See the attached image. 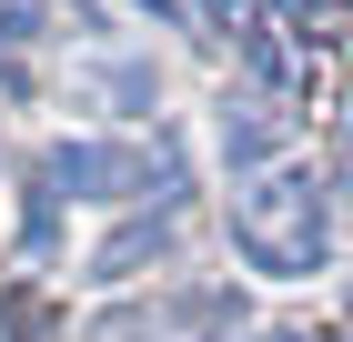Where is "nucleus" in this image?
<instances>
[{
    "label": "nucleus",
    "mask_w": 353,
    "mask_h": 342,
    "mask_svg": "<svg viewBox=\"0 0 353 342\" xmlns=\"http://www.w3.org/2000/svg\"><path fill=\"white\" fill-rule=\"evenodd\" d=\"M232 252H243L252 272L303 282V272L323 262V182H313L303 161H283V171L243 182V191H232Z\"/></svg>",
    "instance_id": "obj_1"
},
{
    "label": "nucleus",
    "mask_w": 353,
    "mask_h": 342,
    "mask_svg": "<svg viewBox=\"0 0 353 342\" xmlns=\"http://www.w3.org/2000/svg\"><path fill=\"white\" fill-rule=\"evenodd\" d=\"M41 182L71 191V202H132V191L172 202V191H182V161H172V141H152V151H111V141H51Z\"/></svg>",
    "instance_id": "obj_2"
},
{
    "label": "nucleus",
    "mask_w": 353,
    "mask_h": 342,
    "mask_svg": "<svg viewBox=\"0 0 353 342\" xmlns=\"http://www.w3.org/2000/svg\"><path fill=\"white\" fill-rule=\"evenodd\" d=\"M303 111L293 101H272V91H243V101H222V161L232 171H252V161H272L283 141H293Z\"/></svg>",
    "instance_id": "obj_3"
},
{
    "label": "nucleus",
    "mask_w": 353,
    "mask_h": 342,
    "mask_svg": "<svg viewBox=\"0 0 353 342\" xmlns=\"http://www.w3.org/2000/svg\"><path fill=\"white\" fill-rule=\"evenodd\" d=\"M172 252V211H141V222H121V232L91 252V282H132L141 262H162Z\"/></svg>",
    "instance_id": "obj_4"
},
{
    "label": "nucleus",
    "mask_w": 353,
    "mask_h": 342,
    "mask_svg": "<svg viewBox=\"0 0 353 342\" xmlns=\"http://www.w3.org/2000/svg\"><path fill=\"white\" fill-rule=\"evenodd\" d=\"M51 332V302H41V292H10V302H0V342H41Z\"/></svg>",
    "instance_id": "obj_5"
},
{
    "label": "nucleus",
    "mask_w": 353,
    "mask_h": 342,
    "mask_svg": "<svg viewBox=\"0 0 353 342\" xmlns=\"http://www.w3.org/2000/svg\"><path fill=\"white\" fill-rule=\"evenodd\" d=\"M21 41H30V10H21V0H0V51H21Z\"/></svg>",
    "instance_id": "obj_6"
},
{
    "label": "nucleus",
    "mask_w": 353,
    "mask_h": 342,
    "mask_svg": "<svg viewBox=\"0 0 353 342\" xmlns=\"http://www.w3.org/2000/svg\"><path fill=\"white\" fill-rule=\"evenodd\" d=\"M81 10H111V0H81Z\"/></svg>",
    "instance_id": "obj_7"
},
{
    "label": "nucleus",
    "mask_w": 353,
    "mask_h": 342,
    "mask_svg": "<svg viewBox=\"0 0 353 342\" xmlns=\"http://www.w3.org/2000/svg\"><path fill=\"white\" fill-rule=\"evenodd\" d=\"M333 342H353V322H343V332H333Z\"/></svg>",
    "instance_id": "obj_8"
}]
</instances>
